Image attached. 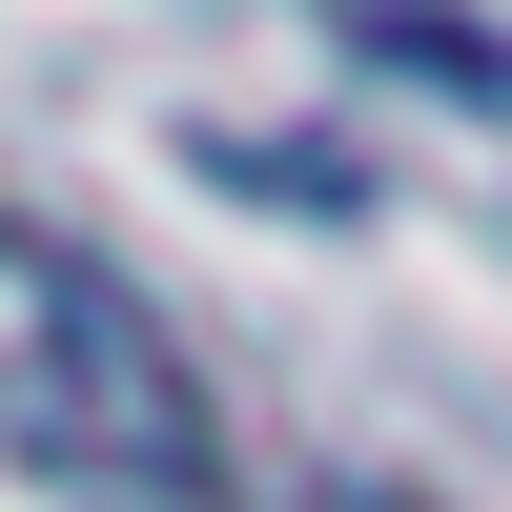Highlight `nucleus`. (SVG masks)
Masks as SVG:
<instances>
[{
  "mask_svg": "<svg viewBox=\"0 0 512 512\" xmlns=\"http://www.w3.org/2000/svg\"><path fill=\"white\" fill-rule=\"evenodd\" d=\"M0 451L103 512H226V410L164 349V308L62 226H0Z\"/></svg>",
  "mask_w": 512,
  "mask_h": 512,
  "instance_id": "1",
  "label": "nucleus"
},
{
  "mask_svg": "<svg viewBox=\"0 0 512 512\" xmlns=\"http://www.w3.org/2000/svg\"><path fill=\"white\" fill-rule=\"evenodd\" d=\"M369 62H390V82H451V103H512V41L492 21H369Z\"/></svg>",
  "mask_w": 512,
  "mask_h": 512,
  "instance_id": "2",
  "label": "nucleus"
}]
</instances>
